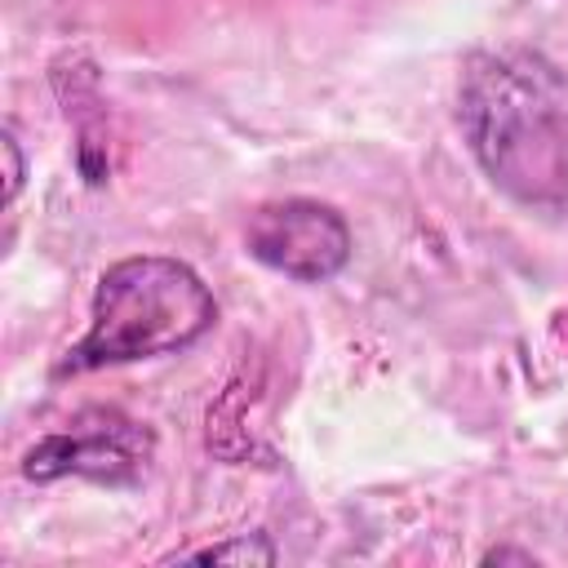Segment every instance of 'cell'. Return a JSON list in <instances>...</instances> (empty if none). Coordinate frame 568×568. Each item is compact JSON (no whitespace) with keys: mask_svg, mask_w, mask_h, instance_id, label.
I'll list each match as a JSON object with an SVG mask.
<instances>
[{"mask_svg":"<svg viewBox=\"0 0 568 568\" xmlns=\"http://www.w3.org/2000/svg\"><path fill=\"white\" fill-rule=\"evenodd\" d=\"M155 457V435L120 408H84L62 430H49L22 453V475L36 484L53 479H93L129 488L146 475Z\"/></svg>","mask_w":568,"mask_h":568,"instance_id":"cell-3","label":"cell"},{"mask_svg":"<svg viewBox=\"0 0 568 568\" xmlns=\"http://www.w3.org/2000/svg\"><path fill=\"white\" fill-rule=\"evenodd\" d=\"M0 146H4V164H9V173H4V209H13V200L22 191V178H27V160H22V146H18L13 129L0 133Z\"/></svg>","mask_w":568,"mask_h":568,"instance_id":"cell-6","label":"cell"},{"mask_svg":"<svg viewBox=\"0 0 568 568\" xmlns=\"http://www.w3.org/2000/svg\"><path fill=\"white\" fill-rule=\"evenodd\" d=\"M217 297L195 266L164 253L120 257L98 275L84 337L53 364V377H80L133 359L178 355L209 337Z\"/></svg>","mask_w":568,"mask_h":568,"instance_id":"cell-2","label":"cell"},{"mask_svg":"<svg viewBox=\"0 0 568 568\" xmlns=\"http://www.w3.org/2000/svg\"><path fill=\"white\" fill-rule=\"evenodd\" d=\"M244 248L266 271H280L297 284H328L351 262V226L346 217L306 195L257 204L244 226Z\"/></svg>","mask_w":568,"mask_h":568,"instance_id":"cell-4","label":"cell"},{"mask_svg":"<svg viewBox=\"0 0 568 568\" xmlns=\"http://www.w3.org/2000/svg\"><path fill=\"white\" fill-rule=\"evenodd\" d=\"M173 559H182V564H275L280 555H275V546H271V537L266 532H231V537H222V541H209V546H195V550H178V555H169V564Z\"/></svg>","mask_w":568,"mask_h":568,"instance_id":"cell-5","label":"cell"},{"mask_svg":"<svg viewBox=\"0 0 568 568\" xmlns=\"http://www.w3.org/2000/svg\"><path fill=\"white\" fill-rule=\"evenodd\" d=\"M457 124L497 191L528 209L568 204V75L541 49H475L457 80Z\"/></svg>","mask_w":568,"mask_h":568,"instance_id":"cell-1","label":"cell"},{"mask_svg":"<svg viewBox=\"0 0 568 568\" xmlns=\"http://www.w3.org/2000/svg\"><path fill=\"white\" fill-rule=\"evenodd\" d=\"M532 564V555H524V550H510V546H497V550H488L484 555V564Z\"/></svg>","mask_w":568,"mask_h":568,"instance_id":"cell-7","label":"cell"}]
</instances>
